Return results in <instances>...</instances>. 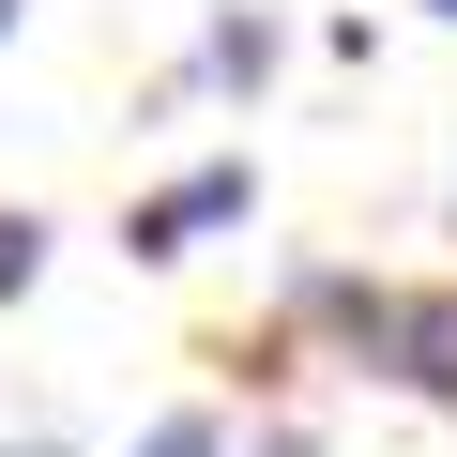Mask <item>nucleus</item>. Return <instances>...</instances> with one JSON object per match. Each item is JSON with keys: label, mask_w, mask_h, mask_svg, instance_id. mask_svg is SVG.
I'll list each match as a JSON object with an SVG mask.
<instances>
[{"label": "nucleus", "mask_w": 457, "mask_h": 457, "mask_svg": "<svg viewBox=\"0 0 457 457\" xmlns=\"http://www.w3.org/2000/svg\"><path fill=\"white\" fill-rule=\"evenodd\" d=\"M16 16H31V0H0V31H16Z\"/></svg>", "instance_id": "6"}, {"label": "nucleus", "mask_w": 457, "mask_h": 457, "mask_svg": "<svg viewBox=\"0 0 457 457\" xmlns=\"http://www.w3.org/2000/svg\"><path fill=\"white\" fill-rule=\"evenodd\" d=\"M137 457H213V411H168V427H153Z\"/></svg>", "instance_id": "4"}, {"label": "nucleus", "mask_w": 457, "mask_h": 457, "mask_svg": "<svg viewBox=\"0 0 457 457\" xmlns=\"http://www.w3.org/2000/svg\"><path fill=\"white\" fill-rule=\"evenodd\" d=\"M320 305H336L366 351H396L427 396H457V290H427V305H381V290H320Z\"/></svg>", "instance_id": "1"}, {"label": "nucleus", "mask_w": 457, "mask_h": 457, "mask_svg": "<svg viewBox=\"0 0 457 457\" xmlns=\"http://www.w3.org/2000/svg\"><path fill=\"white\" fill-rule=\"evenodd\" d=\"M31 275H46V228H31V213H0V305H16Z\"/></svg>", "instance_id": "3"}, {"label": "nucleus", "mask_w": 457, "mask_h": 457, "mask_svg": "<svg viewBox=\"0 0 457 457\" xmlns=\"http://www.w3.org/2000/svg\"><path fill=\"white\" fill-rule=\"evenodd\" d=\"M228 213H245V168H198V183H168V198L122 228V245H137V260H183L198 228H228Z\"/></svg>", "instance_id": "2"}, {"label": "nucleus", "mask_w": 457, "mask_h": 457, "mask_svg": "<svg viewBox=\"0 0 457 457\" xmlns=\"http://www.w3.org/2000/svg\"><path fill=\"white\" fill-rule=\"evenodd\" d=\"M0 457H62V442H0Z\"/></svg>", "instance_id": "5"}, {"label": "nucleus", "mask_w": 457, "mask_h": 457, "mask_svg": "<svg viewBox=\"0 0 457 457\" xmlns=\"http://www.w3.org/2000/svg\"><path fill=\"white\" fill-rule=\"evenodd\" d=\"M442 16H457V0H442Z\"/></svg>", "instance_id": "7"}]
</instances>
